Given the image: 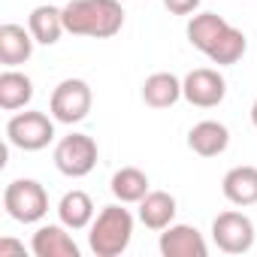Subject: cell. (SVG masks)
<instances>
[{
  "label": "cell",
  "mask_w": 257,
  "mask_h": 257,
  "mask_svg": "<svg viewBox=\"0 0 257 257\" xmlns=\"http://www.w3.org/2000/svg\"><path fill=\"white\" fill-rule=\"evenodd\" d=\"M4 209L19 224H37L49 212V194L37 179H16L4 191Z\"/></svg>",
  "instance_id": "3957f363"
},
{
  "label": "cell",
  "mask_w": 257,
  "mask_h": 257,
  "mask_svg": "<svg viewBox=\"0 0 257 257\" xmlns=\"http://www.w3.org/2000/svg\"><path fill=\"white\" fill-rule=\"evenodd\" d=\"M230 146V131L221 121H200L188 134V149L200 158H218Z\"/></svg>",
  "instance_id": "8fae6325"
},
{
  "label": "cell",
  "mask_w": 257,
  "mask_h": 257,
  "mask_svg": "<svg viewBox=\"0 0 257 257\" xmlns=\"http://www.w3.org/2000/svg\"><path fill=\"white\" fill-rule=\"evenodd\" d=\"M212 239L224 254H245L254 245V221L242 212H221L212 221Z\"/></svg>",
  "instance_id": "52a82bcc"
},
{
  "label": "cell",
  "mask_w": 257,
  "mask_h": 257,
  "mask_svg": "<svg viewBox=\"0 0 257 257\" xmlns=\"http://www.w3.org/2000/svg\"><path fill=\"white\" fill-rule=\"evenodd\" d=\"M67 230L64 224H43L31 239V251L37 257H79V245Z\"/></svg>",
  "instance_id": "30bf717a"
},
{
  "label": "cell",
  "mask_w": 257,
  "mask_h": 257,
  "mask_svg": "<svg viewBox=\"0 0 257 257\" xmlns=\"http://www.w3.org/2000/svg\"><path fill=\"white\" fill-rule=\"evenodd\" d=\"M131 239H134V215L121 206H103L100 215L91 221L88 248L97 257H118L121 251H127Z\"/></svg>",
  "instance_id": "7a4b0ae2"
},
{
  "label": "cell",
  "mask_w": 257,
  "mask_h": 257,
  "mask_svg": "<svg viewBox=\"0 0 257 257\" xmlns=\"http://www.w3.org/2000/svg\"><path fill=\"white\" fill-rule=\"evenodd\" d=\"M64 28L73 37L109 40L124 28V10L118 0H70L64 7Z\"/></svg>",
  "instance_id": "6da1fadb"
},
{
  "label": "cell",
  "mask_w": 257,
  "mask_h": 257,
  "mask_svg": "<svg viewBox=\"0 0 257 257\" xmlns=\"http://www.w3.org/2000/svg\"><path fill=\"white\" fill-rule=\"evenodd\" d=\"M227 19H221L218 13H200V16H194L191 22H188V43L194 46V49H200L203 55H209L212 52V46L218 43V37L227 31Z\"/></svg>",
  "instance_id": "e0dca14e"
},
{
  "label": "cell",
  "mask_w": 257,
  "mask_h": 257,
  "mask_svg": "<svg viewBox=\"0 0 257 257\" xmlns=\"http://www.w3.org/2000/svg\"><path fill=\"white\" fill-rule=\"evenodd\" d=\"M109 188H112L118 203H140L149 194V176L143 170H137V167H121L112 176Z\"/></svg>",
  "instance_id": "ffe728a7"
},
{
  "label": "cell",
  "mask_w": 257,
  "mask_h": 257,
  "mask_svg": "<svg viewBox=\"0 0 257 257\" xmlns=\"http://www.w3.org/2000/svg\"><path fill=\"white\" fill-rule=\"evenodd\" d=\"M158 248H161L164 257H206L209 254V245H206L203 233L191 224H170L161 233Z\"/></svg>",
  "instance_id": "9c48e42d"
},
{
  "label": "cell",
  "mask_w": 257,
  "mask_h": 257,
  "mask_svg": "<svg viewBox=\"0 0 257 257\" xmlns=\"http://www.w3.org/2000/svg\"><path fill=\"white\" fill-rule=\"evenodd\" d=\"M58 218L70 230H85L94 221V200L85 191H67L58 203Z\"/></svg>",
  "instance_id": "ac0fdd59"
},
{
  "label": "cell",
  "mask_w": 257,
  "mask_h": 257,
  "mask_svg": "<svg viewBox=\"0 0 257 257\" xmlns=\"http://www.w3.org/2000/svg\"><path fill=\"white\" fill-rule=\"evenodd\" d=\"M7 140L22 152H43L55 140V121L46 112H19L7 121Z\"/></svg>",
  "instance_id": "277c9868"
},
{
  "label": "cell",
  "mask_w": 257,
  "mask_h": 257,
  "mask_svg": "<svg viewBox=\"0 0 257 257\" xmlns=\"http://www.w3.org/2000/svg\"><path fill=\"white\" fill-rule=\"evenodd\" d=\"M28 31L34 34V40L40 46H55L61 40V34L67 31L64 28V10L52 7V4H43L37 7L31 16H28Z\"/></svg>",
  "instance_id": "9a60e30c"
},
{
  "label": "cell",
  "mask_w": 257,
  "mask_h": 257,
  "mask_svg": "<svg viewBox=\"0 0 257 257\" xmlns=\"http://www.w3.org/2000/svg\"><path fill=\"white\" fill-rule=\"evenodd\" d=\"M7 254H25V242H16V239H0V257Z\"/></svg>",
  "instance_id": "603a6c76"
},
{
  "label": "cell",
  "mask_w": 257,
  "mask_h": 257,
  "mask_svg": "<svg viewBox=\"0 0 257 257\" xmlns=\"http://www.w3.org/2000/svg\"><path fill=\"white\" fill-rule=\"evenodd\" d=\"M91 88L85 79H64L55 91H52V100H49V109H52V118L61 121V124H79L88 118L91 112Z\"/></svg>",
  "instance_id": "5b68a950"
},
{
  "label": "cell",
  "mask_w": 257,
  "mask_h": 257,
  "mask_svg": "<svg viewBox=\"0 0 257 257\" xmlns=\"http://www.w3.org/2000/svg\"><path fill=\"white\" fill-rule=\"evenodd\" d=\"M179 206H176V197L167 194V191H149L143 200H140V221L149 227V230H167L176 218Z\"/></svg>",
  "instance_id": "4fadbf2b"
},
{
  "label": "cell",
  "mask_w": 257,
  "mask_h": 257,
  "mask_svg": "<svg viewBox=\"0 0 257 257\" xmlns=\"http://www.w3.org/2000/svg\"><path fill=\"white\" fill-rule=\"evenodd\" d=\"M227 94V82L218 70L212 67H200V70H191L185 79H182V97L191 103V106H200V109H212L224 100Z\"/></svg>",
  "instance_id": "ba28073f"
},
{
  "label": "cell",
  "mask_w": 257,
  "mask_h": 257,
  "mask_svg": "<svg viewBox=\"0 0 257 257\" xmlns=\"http://www.w3.org/2000/svg\"><path fill=\"white\" fill-rule=\"evenodd\" d=\"M182 97V82L173 73H152L143 82V100L152 109H170Z\"/></svg>",
  "instance_id": "d6986e66"
},
{
  "label": "cell",
  "mask_w": 257,
  "mask_h": 257,
  "mask_svg": "<svg viewBox=\"0 0 257 257\" xmlns=\"http://www.w3.org/2000/svg\"><path fill=\"white\" fill-rule=\"evenodd\" d=\"M251 124L257 127V100H254V106H251Z\"/></svg>",
  "instance_id": "cb8c5ba5"
},
{
  "label": "cell",
  "mask_w": 257,
  "mask_h": 257,
  "mask_svg": "<svg viewBox=\"0 0 257 257\" xmlns=\"http://www.w3.org/2000/svg\"><path fill=\"white\" fill-rule=\"evenodd\" d=\"M164 7H167L173 16H191V13H197L200 0H164Z\"/></svg>",
  "instance_id": "7402d4cb"
},
{
  "label": "cell",
  "mask_w": 257,
  "mask_h": 257,
  "mask_svg": "<svg viewBox=\"0 0 257 257\" xmlns=\"http://www.w3.org/2000/svg\"><path fill=\"white\" fill-rule=\"evenodd\" d=\"M34 34L25 31L22 25H4L0 28V64L4 67H19L31 61L34 55Z\"/></svg>",
  "instance_id": "7c38bea8"
},
{
  "label": "cell",
  "mask_w": 257,
  "mask_h": 257,
  "mask_svg": "<svg viewBox=\"0 0 257 257\" xmlns=\"http://www.w3.org/2000/svg\"><path fill=\"white\" fill-rule=\"evenodd\" d=\"M31 100H34V82H31V76L19 73L13 67L7 73H0V109L16 112V109H25Z\"/></svg>",
  "instance_id": "2e32d148"
},
{
  "label": "cell",
  "mask_w": 257,
  "mask_h": 257,
  "mask_svg": "<svg viewBox=\"0 0 257 257\" xmlns=\"http://www.w3.org/2000/svg\"><path fill=\"white\" fill-rule=\"evenodd\" d=\"M224 197L233 206H254L257 203V167H233L221 182Z\"/></svg>",
  "instance_id": "5bb4252c"
},
{
  "label": "cell",
  "mask_w": 257,
  "mask_h": 257,
  "mask_svg": "<svg viewBox=\"0 0 257 257\" xmlns=\"http://www.w3.org/2000/svg\"><path fill=\"white\" fill-rule=\"evenodd\" d=\"M245 49H248V40H245V34L239 31V28H233V25H227V31L218 37V43L212 46V52L206 55L212 64H218V67H233L242 55H245Z\"/></svg>",
  "instance_id": "44dd1931"
},
{
  "label": "cell",
  "mask_w": 257,
  "mask_h": 257,
  "mask_svg": "<svg viewBox=\"0 0 257 257\" xmlns=\"http://www.w3.org/2000/svg\"><path fill=\"white\" fill-rule=\"evenodd\" d=\"M55 167L70 179H82L97 167V143L88 134H70L55 146Z\"/></svg>",
  "instance_id": "8992f818"
}]
</instances>
